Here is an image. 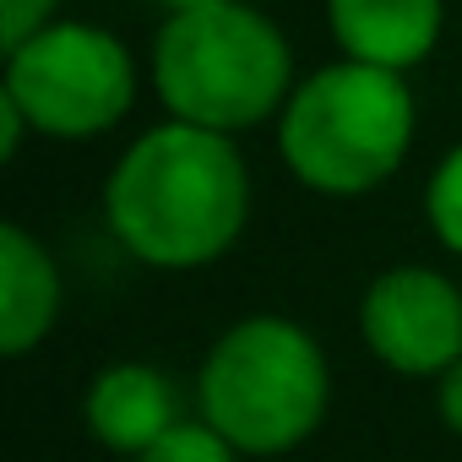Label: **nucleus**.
<instances>
[{"instance_id":"nucleus-12","label":"nucleus","mask_w":462,"mask_h":462,"mask_svg":"<svg viewBox=\"0 0 462 462\" xmlns=\"http://www.w3.org/2000/svg\"><path fill=\"white\" fill-rule=\"evenodd\" d=\"M50 12H55V0H0V33H6V50L33 39Z\"/></svg>"},{"instance_id":"nucleus-11","label":"nucleus","mask_w":462,"mask_h":462,"mask_svg":"<svg viewBox=\"0 0 462 462\" xmlns=\"http://www.w3.org/2000/svg\"><path fill=\"white\" fill-rule=\"evenodd\" d=\"M430 223H435V235L462 251V147L440 163V174L430 180Z\"/></svg>"},{"instance_id":"nucleus-7","label":"nucleus","mask_w":462,"mask_h":462,"mask_svg":"<svg viewBox=\"0 0 462 462\" xmlns=\"http://www.w3.org/2000/svg\"><path fill=\"white\" fill-rule=\"evenodd\" d=\"M327 12L348 60L386 71L424 60L440 33V0H327Z\"/></svg>"},{"instance_id":"nucleus-14","label":"nucleus","mask_w":462,"mask_h":462,"mask_svg":"<svg viewBox=\"0 0 462 462\" xmlns=\"http://www.w3.org/2000/svg\"><path fill=\"white\" fill-rule=\"evenodd\" d=\"M169 12H196V6H217V0H163Z\"/></svg>"},{"instance_id":"nucleus-4","label":"nucleus","mask_w":462,"mask_h":462,"mask_svg":"<svg viewBox=\"0 0 462 462\" xmlns=\"http://www.w3.org/2000/svg\"><path fill=\"white\" fill-rule=\"evenodd\" d=\"M327 408L321 348L289 321L235 327L201 370V413L240 451H289L300 446Z\"/></svg>"},{"instance_id":"nucleus-10","label":"nucleus","mask_w":462,"mask_h":462,"mask_svg":"<svg viewBox=\"0 0 462 462\" xmlns=\"http://www.w3.org/2000/svg\"><path fill=\"white\" fill-rule=\"evenodd\" d=\"M235 440L217 435L212 424H174L163 440L142 451V462H235Z\"/></svg>"},{"instance_id":"nucleus-1","label":"nucleus","mask_w":462,"mask_h":462,"mask_svg":"<svg viewBox=\"0 0 462 462\" xmlns=\"http://www.w3.org/2000/svg\"><path fill=\"white\" fill-rule=\"evenodd\" d=\"M251 207L245 163L223 131L174 120L147 131L109 174L115 235L152 267H201L240 235Z\"/></svg>"},{"instance_id":"nucleus-5","label":"nucleus","mask_w":462,"mask_h":462,"mask_svg":"<svg viewBox=\"0 0 462 462\" xmlns=\"http://www.w3.org/2000/svg\"><path fill=\"white\" fill-rule=\"evenodd\" d=\"M6 93L23 104V115L39 131L93 136V131H109L131 109L136 77H131V55L120 50V39H109L104 28L60 23V28H39L33 39L12 50Z\"/></svg>"},{"instance_id":"nucleus-13","label":"nucleus","mask_w":462,"mask_h":462,"mask_svg":"<svg viewBox=\"0 0 462 462\" xmlns=\"http://www.w3.org/2000/svg\"><path fill=\"white\" fill-rule=\"evenodd\" d=\"M440 413H446V424L451 430H462V359L446 370V381H440Z\"/></svg>"},{"instance_id":"nucleus-2","label":"nucleus","mask_w":462,"mask_h":462,"mask_svg":"<svg viewBox=\"0 0 462 462\" xmlns=\"http://www.w3.org/2000/svg\"><path fill=\"white\" fill-rule=\"evenodd\" d=\"M152 71L163 104L180 120L207 131H240L273 115L289 93V44L267 17L217 0L163 23Z\"/></svg>"},{"instance_id":"nucleus-6","label":"nucleus","mask_w":462,"mask_h":462,"mask_svg":"<svg viewBox=\"0 0 462 462\" xmlns=\"http://www.w3.org/2000/svg\"><path fill=\"white\" fill-rule=\"evenodd\" d=\"M370 348L402 375H435L462 359V300L424 267L386 273L365 300Z\"/></svg>"},{"instance_id":"nucleus-9","label":"nucleus","mask_w":462,"mask_h":462,"mask_svg":"<svg viewBox=\"0 0 462 462\" xmlns=\"http://www.w3.org/2000/svg\"><path fill=\"white\" fill-rule=\"evenodd\" d=\"M60 310V278L17 223L0 228V348L28 354Z\"/></svg>"},{"instance_id":"nucleus-8","label":"nucleus","mask_w":462,"mask_h":462,"mask_svg":"<svg viewBox=\"0 0 462 462\" xmlns=\"http://www.w3.org/2000/svg\"><path fill=\"white\" fill-rule=\"evenodd\" d=\"M88 424L98 430L104 446L142 457L152 440H163L180 424V397H174V386L158 370H147V365H115L88 392Z\"/></svg>"},{"instance_id":"nucleus-3","label":"nucleus","mask_w":462,"mask_h":462,"mask_svg":"<svg viewBox=\"0 0 462 462\" xmlns=\"http://www.w3.org/2000/svg\"><path fill=\"white\" fill-rule=\"evenodd\" d=\"M413 136V98L397 71L343 60L316 71L283 115L289 169L332 196H359L381 185Z\"/></svg>"}]
</instances>
